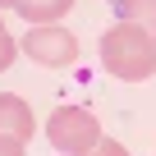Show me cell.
<instances>
[{
    "mask_svg": "<svg viewBox=\"0 0 156 156\" xmlns=\"http://www.w3.org/2000/svg\"><path fill=\"white\" fill-rule=\"evenodd\" d=\"M101 64L124 78V83H147L156 73V41L138 28V23H115L101 32Z\"/></svg>",
    "mask_w": 156,
    "mask_h": 156,
    "instance_id": "cell-1",
    "label": "cell"
},
{
    "mask_svg": "<svg viewBox=\"0 0 156 156\" xmlns=\"http://www.w3.org/2000/svg\"><path fill=\"white\" fill-rule=\"evenodd\" d=\"M46 142L64 156H83L101 142V119L83 106H60L51 119H46Z\"/></svg>",
    "mask_w": 156,
    "mask_h": 156,
    "instance_id": "cell-2",
    "label": "cell"
},
{
    "mask_svg": "<svg viewBox=\"0 0 156 156\" xmlns=\"http://www.w3.org/2000/svg\"><path fill=\"white\" fill-rule=\"evenodd\" d=\"M19 51H23L28 60H37L41 69H64V64L78 60V37L64 32L60 23H41V28H32V32L19 41Z\"/></svg>",
    "mask_w": 156,
    "mask_h": 156,
    "instance_id": "cell-3",
    "label": "cell"
},
{
    "mask_svg": "<svg viewBox=\"0 0 156 156\" xmlns=\"http://www.w3.org/2000/svg\"><path fill=\"white\" fill-rule=\"evenodd\" d=\"M37 133V115L23 97L14 92H0V138H14V142H28Z\"/></svg>",
    "mask_w": 156,
    "mask_h": 156,
    "instance_id": "cell-4",
    "label": "cell"
},
{
    "mask_svg": "<svg viewBox=\"0 0 156 156\" xmlns=\"http://www.w3.org/2000/svg\"><path fill=\"white\" fill-rule=\"evenodd\" d=\"M69 9H73V0H19V14H23L32 28H41V23H60Z\"/></svg>",
    "mask_w": 156,
    "mask_h": 156,
    "instance_id": "cell-5",
    "label": "cell"
},
{
    "mask_svg": "<svg viewBox=\"0 0 156 156\" xmlns=\"http://www.w3.org/2000/svg\"><path fill=\"white\" fill-rule=\"evenodd\" d=\"M119 9L129 23H138L151 41H156V0H119Z\"/></svg>",
    "mask_w": 156,
    "mask_h": 156,
    "instance_id": "cell-6",
    "label": "cell"
},
{
    "mask_svg": "<svg viewBox=\"0 0 156 156\" xmlns=\"http://www.w3.org/2000/svg\"><path fill=\"white\" fill-rule=\"evenodd\" d=\"M14 55H19V37H9L5 19H0V73H5V69L14 64Z\"/></svg>",
    "mask_w": 156,
    "mask_h": 156,
    "instance_id": "cell-7",
    "label": "cell"
},
{
    "mask_svg": "<svg viewBox=\"0 0 156 156\" xmlns=\"http://www.w3.org/2000/svg\"><path fill=\"white\" fill-rule=\"evenodd\" d=\"M83 156H129V147H124L119 138H106V133H101V142H97L92 151H83Z\"/></svg>",
    "mask_w": 156,
    "mask_h": 156,
    "instance_id": "cell-8",
    "label": "cell"
},
{
    "mask_svg": "<svg viewBox=\"0 0 156 156\" xmlns=\"http://www.w3.org/2000/svg\"><path fill=\"white\" fill-rule=\"evenodd\" d=\"M0 156H28V151H23V142H14V138H0Z\"/></svg>",
    "mask_w": 156,
    "mask_h": 156,
    "instance_id": "cell-9",
    "label": "cell"
},
{
    "mask_svg": "<svg viewBox=\"0 0 156 156\" xmlns=\"http://www.w3.org/2000/svg\"><path fill=\"white\" fill-rule=\"evenodd\" d=\"M0 9H19V0H0Z\"/></svg>",
    "mask_w": 156,
    "mask_h": 156,
    "instance_id": "cell-10",
    "label": "cell"
}]
</instances>
